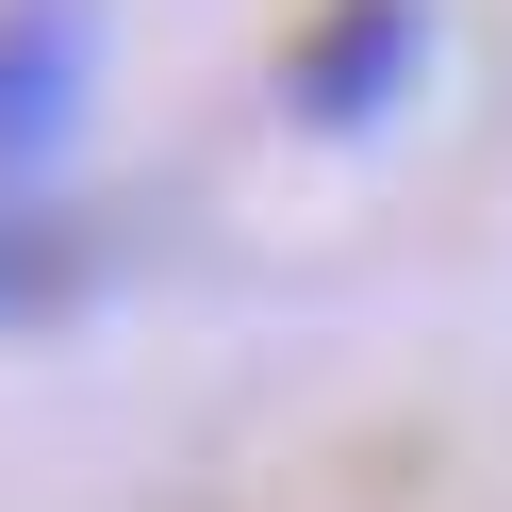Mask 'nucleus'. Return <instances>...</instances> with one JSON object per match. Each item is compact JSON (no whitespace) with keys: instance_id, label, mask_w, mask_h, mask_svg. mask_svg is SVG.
<instances>
[{"instance_id":"obj_1","label":"nucleus","mask_w":512,"mask_h":512,"mask_svg":"<svg viewBox=\"0 0 512 512\" xmlns=\"http://www.w3.org/2000/svg\"><path fill=\"white\" fill-rule=\"evenodd\" d=\"M100 100V0H0V199H50Z\"/></svg>"},{"instance_id":"obj_2","label":"nucleus","mask_w":512,"mask_h":512,"mask_svg":"<svg viewBox=\"0 0 512 512\" xmlns=\"http://www.w3.org/2000/svg\"><path fill=\"white\" fill-rule=\"evenodd\" d=\"M413 67H430V0H331V17L281 50V100H298L314 133H380V116L413 100Z\"/></svg>"},{"instance_id":"obj_3","label":"nucleus","mask_w":512,"mask_h":512,"mask_svg":"<svg viewBox=\"0 0 512 512\" xmlns=\"http://www.w3.org/2000/svg\"><path fill=\"white\" fill-rule=\"evenodd\" d=\"M83 281H100V248L67 232L50 199H0V331H34V314H67Z\"/></svg>"}]
</instances>
